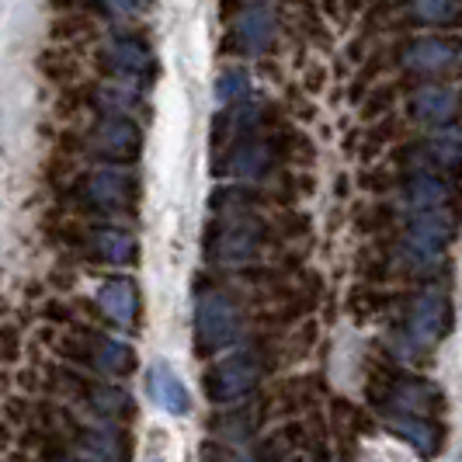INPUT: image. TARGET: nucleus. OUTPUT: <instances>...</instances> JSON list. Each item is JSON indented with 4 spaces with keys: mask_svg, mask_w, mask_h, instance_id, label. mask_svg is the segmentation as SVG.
Returning a JSON list of instances; mask_svg holds the SVG:
<instances>
[{
    "mask_svg": "<svg viewBox=\"0 0 462 462\" xmlns=\"http://www.w3.org/2000/svg\"><path fill=\"white\" fill-rule=\"evenodd\" d=\"M452 112V94L448 91H424L414 97V116L424 122H441Z\"/></svg>",
    "mask_w": 462,
    "mask_h": 462,
    "instance_id": "obj_8",
    "label": "nucleus"
},
{
    "mask_svg": "<svg viewBox=\"0 0 462 462\" xmlns=\"http://www.w3.org/2000/svg\"><path fill=\"white\" fill-rule=\"evenodd\" d=\"M452 49L445 46V42H417L414 49H411V67H420V69H439L445 67V63H452Z\"/></svg>",
    "mask_w": 462,
    "mask_h": 462,
    "instance_id": "obj_9",
    "label": "nucleus"
},
{
    "mask_svg": "<svg viewBox=\"0 0 462 462\" xmlns=\"http://www.w3.org/2000/svg\"><path fill=\"white\" fill-rule=\"evenodd\" d=\"M136 125L133 122H125V118H116V122H108L105 129H101V136H97V150L105 153V157H112V161H129V153L136 150Z\"/></svg>",
    "mask_w": 462,
    "mask_h": 462,
    "instance_id": "obj_5",
    "label": "nucleus"
},
{
    "mask_svg": "<svg viewBox=\"0 0 462 462\" xmlns=\"http://www.w3.org/2000/svg\"><path fill=\"white\" fill-rule=\"evenodd\" d=\"M240 35H244V42L251 49L268 46V39H272V14L268 11H247L240 18Z\"/></svg>",
    "mask_w": 462,
    "mask_h": 462,
    "instance_id": "obj_7",
    "label": "nucleus"
},
{
    "mask_svg": "<svg viewBox=\"0 0 462 462\" xmlns=\"http://www.w3.org/2000/svg\"><path fill=\"white\" fill-rule=\"evenodd\" d=\"M157 462H161V459H157Z\"/></svg>",
    "mask_w": 462,
    "mask_h": 462,
    "instance_id": "obj_16",
    "label": "nucleus"
},
{
    "mask_svg": "<svg viewBox=\"0 0 462 462\" xmlns=\"http://www.w3.org/2000/svg\"><path fill=\"white\" fill-rule=\"evenodd\" d=\"M150 396L157 400V407H163L174 417H185L191 411V396H188L185 383L178 379V372L171 369L163 358L150 365Z\"/></svg>",
    "mask_w": 462,
    "mask_h": 462,
    "instance_id": "obj_3",
    "label": "nucleus"
},
{
    "mask_svg": "<svg viewBox=\"0 0 462 462\" xmlns=\"http://www.w3.org/2000/svg\"><path fill=\"white\" fill-rule=\"evenodd\" d=\"M414 7L424 22H456L462 0H414Z\"/></svg>",
    "mask_w": 462,
    "mask_h": 462,
    "instance_id": "obj_11",
    "label": "nucleus"
},
{
    "mask_svg": "<svg viewBox=\"0 0 462 462\" xmlns=\"http://www.w3.org/2000/svg\"><path fill=\"white\" fill-rule=\"evenodd\" d=\"M97 362H101V369L122 372V369H129V365H133V355H129V347L125 345L101 341V345H97Z\"/></svg>",
    "mask_w": 462,
    "mask_h": 462,
    "instance_id": "obj_12",
    "label": "nucleus"
},
{
    "mask_svg": "<svg viewBox=\"0 0 462 462\" xmlns=\"http://www.w3.org/2000/svg\"><path fill=\"white\" fill-rule=\"evenodd\" d=\"M97 251L108 257V261H125L133 254V240L122 236V233H101L97 236Z\"/></svg>",
    "mask_w": 462,
    "mask_h": 462,
    "instance_id": "obj_13",
    "label": "nucleus"
},
{
    "mask_svg": "<svg viewBox=\"0 0 462 462\" xmlns=\"http://www.w3.org/2000/svg\"><path fill=\"white\" fill-rule=\"evenodd\" d=\"M63 462H73V459H63Z\"/></svg>",
    "mask_w": 462,
    "mask_h": 462,
    "instance_id": "obj_15",
    "label": "nucleus"
},
{
    "mask_svg": "<svg viewBox=\"0 0 462 462\" xmlns=\"http://www.w3.org/2000/svg\"><path fill=\"white\" fill-rule=\"evenodd\" d=\"M445 324H448V310H445V300H441L439 292L435 296H424V300L417 302L414 334L420 341H439Z\"/></svg>",
    "mask_w": 462,
    "mask_h": 462,
    "instance_id": "obj_6",
    "label": "nucleus"
},
{
    "mask_svg": "<svg viewBox=\"0 0 462 462\" xmlns=\"http://www.w3.org/2000/svg\"><path fill=\"white\" fill-rule=\"evenodd\" d=\"M244 88H247V80H244L240 73H233V77H226V80L219 84V97H223V101H230L233 94H240Z\"/></svg>",
    "mask_w": 462,
    "mask_h": 462,
    "instance_id": "obj_14",
    "label": "nucleus"
},
{
    "mask_svg": "<svg viewBox=\"0 0 462 462\" xmlns=\"http://www.w3.org/2000/svg\"><path fill=\"white\" fill-rule=\"evenodd\" d=\"M125 181L118 178V174H97L91 185V195L94 202H101V208H118L125 202Z\"/></svg>",
    "mask_w": 462,
    "mask_h": 462,
    "instance_id": "obj_10",
    "label": "nucleus"
},
{
    "mask_svg": "<svg viewBox=\"0 0 462 462\" xmlns=\"http://www.w3.org/2000/svg\"><path fill=\"white\" fill-rule=\"evenodd\" d=\"M257 379H261V362L254 355H233L206 375V393L216 403H233L244 393H251Z\"/></svg>",
    "mask_w": 462,
    "mask_h": 462,
    "instance_id": "obj_1",
    "label": "nucleus"
},
{
    "mask_svg": "<svg viewBox=\"0 0 462 462\" xmlns=\"http://www.w3.org/2000/svg\"><path fill=\"white\" fill-rule=\"evenodd\" d=\"M97 300H101V306L108 310V317L118 320V324H129V320L136 317V306H139L136 285H133V282H125V278H116V282L101 285Z\"/></svg>",
    "mask_w": 462,
    "mask_h": 462,
    "instance_id": "obj_4",
    "label": "nucleus"
},
{
    "mask_svg": "<svg viewBox=\"0 0 462 462\" xmlns=\"http://www.w3.org/2000/svg\"><path fill=\"white\" fill-rule=\"evenodd\" d=\"M195 330H199V345L206 351H219L236 341L240 334V317L223 296H206L199 302V317H195Z\"/></svg>",
    "mask_w": 462,
    "mask_h": 462,
    "instance_id": "obj_2",
    "label": "nucleus"
}]
</instances>
